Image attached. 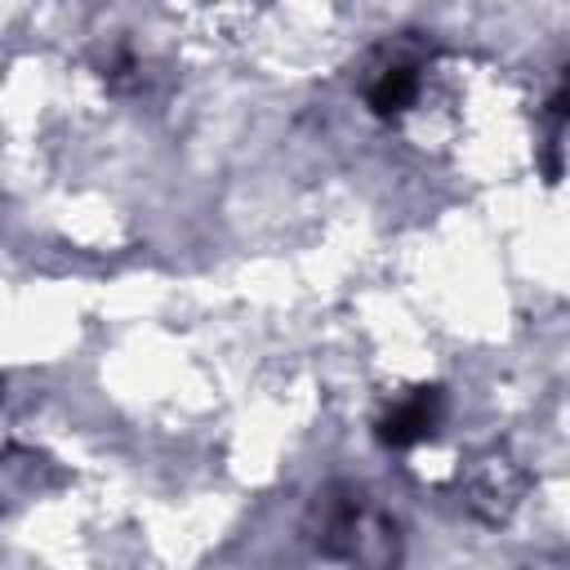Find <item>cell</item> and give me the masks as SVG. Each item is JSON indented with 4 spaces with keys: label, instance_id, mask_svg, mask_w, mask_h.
<instances>
[{
    "label": "cell",
    "instance_id": "6da1fadb",
    "mask_svg": "<svg viewBox=\"0 0 570 570\" xmlns=\"http://www.w3.org/2000/svg\"><path fill=\"white\" fill-rule=\"evenodd\" d=\"M436 414H441V392H414L410 401H401V405H392L387 414H383V423H379V441L383 445H392V450H405V445H414V441H423L432 428H436Z\"/></svg>",
    "mask_w": 570,
    "mask_h": 570
},
{
    "label": "cell",
    "instance_id": "7a4b0ae2",
    "mask_svg": "<svg viewBox=\"0 0 570 570\" xmlns=\"http://www.w3.org/2000/svg\"><path fill=\"white\" fill-rule=\"evenodd\" d=\"M414 94H419V76L410 67H387L370 89V107L374 116H396L414 102Z\"/></svg>",
    "mask_w": 570,
    "mask_h": 570
}]
</instances>
